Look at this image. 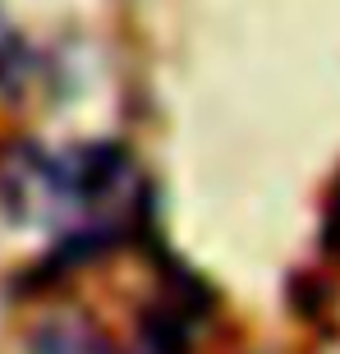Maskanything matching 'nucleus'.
<instances>
[{"label": "nucleus", "instance_id": "obj_1", "mask_svg": "<svg viewBox=\"0 0 340 354\" xmlns=\"http://www.w3.org/2000/svg\"><path fill=\"white\" fill-rule=\"evenodd\" d=\"M28 354H120L83 322H46L32 331Z\"/></svg>", "mask_w": 340, "mask_h": 354}]
</instances>
